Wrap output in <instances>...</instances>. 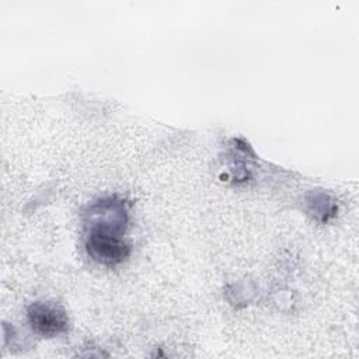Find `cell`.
I'll use <instances>...</instances> for the list:
<instances>
[{
  "label": "cell",
  "mask_w": 359,
  "mask_h": 359,
  "mask_svg": "<svg viewBox=\"0 0 359 359\" xmlns=\"http://www.w3.org/2000/svg\"><path fill=\"white\" fill-rule=\"evenodd\" d=\"M31 328L41 337L53 338L69 330L66 310L55 302H34L27 310Z\"/></svg>",
  "instance_id": "cell-1"
},
{
  "label": "cell",
  "mask_w": 359,
  "mask_h": 359,
  "mask_svg": "<svg viewBox=\"0 0 359 359\" xmlns=\"http://www.w3.org/2000/svg\"><path fill=\"white\" fill-rule=\"evenodd\" d=\"M86 250L90 258L102 265H116L129 255V244L123 236L86 233Z\"/></svg>",
  "instance_id": "cell-2"
}]
</instances>
